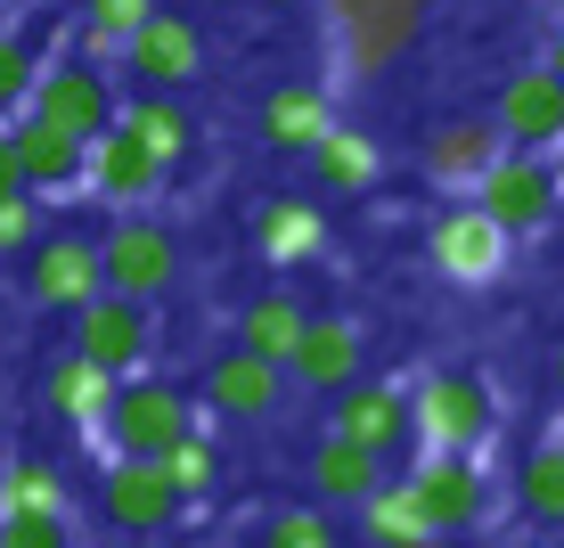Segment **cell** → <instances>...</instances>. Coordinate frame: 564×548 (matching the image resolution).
Segmentation results:
<instances>
[{
	"instance_id": "cell-11",
	"label": "cell",
	"mask_w": 564,
	"mask_h": 548,
	"mask_svg": "<svg viewBox=\"0 0 564 548\" xmlns=\"http://www.w3.org/2000/svg\"><path fill=\"white\" fill-rule=\"evenodd\" d=\"M181 492L164 483V466L155 459H107V475H99V516L115 524V533H131V540H155V533H172L181 524Z\"/></svg>"
},
{
	"instance_id": "cell-3",
	"label": "cell",
	"mask_w": 564,
	"mask_h": 548,
	"mask_svg": "<svg viewBox=\"0 0 564 548\" xmlns=\"http://www.w3.org/2000/svg\"><path fill=\"white\" fill-rule=\"evenodd\" d=\"M466 205H482L508 238H540V229L564 213V172H556V155L499 148V164L475 181V197H466Z\"/></svg>"
},
{
	"instance_id": "cell-18",
	"label": "cell",
	"mask_w": 564,
	"mask_h": 548,
	"mask_svg": "<svg viewBox=\"0 0 564 548\" xmlns=\"http://www.w3.org/2000/svg\"><path fill=\"white\" fill-rule=\"evenodd\" d=\"M384 483V459H368V450H352V442H336V434H319L303 450V492H311V507H360L368 492Z\"/></svg>"
},
{
	"instance_id": "cell-31",
	"label": "cell",
	"mask_w": 564,
	"mask_h": 548,
	"mask_svg": "<svg viewBox=\"0 0 564 548\" xmlns=\"http://www.w3.org/2000/svg\"><path fill=\"white\" fill-rule=\"evenodd\" d=\"M254 548H344V524L327 516V507H270L254 524Z\"/></svg>"
},
{
	"instance_id": "cell-15",
	"label": "cell",
	"mask_w": 564,
	"mask_h": 548,
	"mask_svg": "<svg viewBox=\"0 0 564 548\" xmlns=\"http://www.w3.org/2000/svg\"><path fill=\"white\" fill-rule=\"evenodd\" d=\"M286 394H295V385H286L279 361H254V352H238V344L205 361V401L221 409V418H238V426H270L286 409Z\"/></svg>"
},
{
	"instance_id": "cell-1",
	"label": "cell",
	"mask_w": 564,
	"mask_h": 548,
	"mask_svg": "<svg viewBox=\"0 0 564 548\" xmlns=\"http://www.w3.org/2000/svg\"><path fill=\"white\" fill-rule=\"evenodd\" d=\"M499 434V394L475 368H425L410 377V442L442 459H482Z\"/></svg>"
},
{
	"instance_id": "cell-26",
	"label": "cell",
	"mask_w": 564,
	"mask_h": 548,
	"mask_svg": "<svg viewBox=\"0 0 564 548\" xmlns=\"http://www.w3.org/2000/svg\"><path fill=\"white\" fill-rule=\"evenodd\" d=\"M0 516H66V466L42 450H17L0 466Z\"/></svg>"
},
{
	"instance_id": "cell-19",
	"label": "cell",
	"mask_w": 564,
	"mask_h": 548,
	"mask_svg": "<svg viewBox=\"0 0 564 548\" xmlns=\"http://www.w3.org/2000/svg\"><path fill=\"white\" fill-rule=\"evenodd\" d=\"M115 123H123V131H131V140H140L164 172L197 155V107H188V99H155V90H131V99L115 107Z\"/></svg>"
},
{
	"instance_id": "cell-30",
	"label": "cell",
	"mask_w": 564,
	"mask_h": 548,
	"mask_svg": "<svg viewBox=\"0 0 564 548\" xmlns=\"http://www.w3.org/2000/svg\"><path fill=\"white\" fill-rule=\"evenodd\" d=\"M155 9H164V0H83V50H74V57L115 66V57H123V42L148 25Z\"/></svg>"
},
{
	"instance_id": "cell-28",
	"label": "cell",
	"mask_w": 564,
	"mask_h": 548,
	"mask_svg": "<svg viewBox=\"0 0 564 548\" xmlns=\"http://www.w3.org/2000/svg\"><path fill=\"white\" fill-rule=\"evenodd\" d=\"M303 320H311V311H303L295 296H254V303L238 311V352H254V361H279V368H286V352H295Z\"/></svg>"
},
{
	"instance_id": "cell-4",
	"label": "cell",
	"mask_w": 564,
	"mask_h": 548,
	"mask_svg": "<svg viewBox=\"0 0 564 548\" xmlns=\"http://www.w3.org/2000/svg\"><path fill=\"white\" fill-rule=\"evenodd\" d=\"M401 483H410V499L425 507V533H442V540L482 533V524H491V507H499V483H491V466H482V459H442V450H417V466H410Z\"/></svg>"
},
{
	"instance_id": "cell-39",
	"label": "cell",
	"mask_w": 564,
	"mask_h": 548,
	"mask_svg": "<svg viewBox=\"0 0 564 548\" xmlns=\"http://www.w3.org/2000/svg\"><path fill=\"white\" fill-rule=\"evenodd\" d=\"M205 9H238V0H205Z\"/></svg>"
},
{
	"instance_id": "cell-9",
	"label": "cell",
	"mask_w": 564,
	"mask_h": 548,
	"mask_svg": "<svg viewBox=\"0 0 564 548\" xmlns=\"http://www.w3.org/2000/svg\"><path fill=\"white\" fill-rule=\"evenodd\" d=\"M115 107H123V99H115V74H107V66H90V57H50L25 115H42V123L74 131V140L90 148V140L115 123Z\"/></svg>"
},
{
	"instance_id": "cell-16",
	"label": "cell",
	"mask_w": 564,
	"mask_h": 548,
	"mask_svg": "<svg viewBox=\"0 0 564 548\" xmlns=\"http://www.w3.org/2000/svg\"><path fill=\"white\" fill-rule=\"evenodd\" d=\"M164 181H172V172L155 164V155L131 140L123 123H107L99 140L83 148V197H107V205H123V213H131V205H148Z\"/></svg>"
},
{
	"instance_id": "cell-23",
	"label": "cell",
	"mask_w": 564,
	"mask_h": 548,
	"mask_svg": "<svg viewBox=\"0 0 564 548\" xmlns=\"http://www.w3.org/2000/svg\"><path fill=\"white\" fill-rule=\"evenodd\" d=\"M303 164H311V181L336 189V197H368V189H377V172H384V148L368 140L360 123H327V140L311 148Z\"/></svg>"
},
{
	"instance_id": "cell-27",
	"label": "cell",
	"mask_w": 564,
	"mask_h": 548,
	"mask_svg": "<svg viewBox=\"0 0 564 548\" xmlns=\"http://www.w3.org/2000/svg\"><path fill=\"white\" fill-rule=\"evenodd\" d=\"M42 66H50L42 25H17V17H0V123H17V115L33 107V83H42Z\"/></svg>"
},
{
	"instance_id": "cell-5",
	"label": "cell",
	"mask_w": 564,
	"mask_h": 548,
	"mask_svg": "<svg viewBox=\"0 0 564 548\" xmlns=\"http://www.w3.org/2000/svg\"><path fill=\"white\" fill-rule=\"evenodd\" d=\"M99 279L107 296H131V303H155L172 279H181V238L148 213H123V222L99 238Z\"/></svg>"
},
{
	"instance_id": "cell-12",
	"label": "cell",
	"mask_w": 564,
	"mask_h": 548,
	"mask_svg": "<svg viewBox=\"0 0 564 548\" xmlns=\"http://www.w3.org/2000/svg\"><path fill=\"white\" fill-rule=\"evenodd\" d=\"M25 296L42 311H83L90 296H107L99 279V238H74V229H42V246L25 254Z\"/></svg>"
},
{
	"instance_id": "cell-33",
	"label": "cell",
	"mask_w": 564,
	"mask_h": 548,
	"mask_svg": "<svg viewBox=\"0 0 564 548\" xmlns=\"http://www.w3.org/2000/svg\"><path fill=\"white\" fill-rule=\"evenodd\" d=\"M42 246V197H0V262H25V254Z\"/></svg>"
},
{
	"instance_id": "cell-32",
	"label": "cell",
	"mask_w": 564,
	"mask_h": 548,
	"mask_svg": "<svg viewBox=\"0 0 564 548\" xmlns=\"http://www.w3.org/2000/svg\"><path fill=\"white\" fill-rule=\"evenodd\" d=\"M155 466H164V483H172V492H181V499H205L213 483H221V442H213L205 426H188V434L172 442V450H164V459H155Z\"/></svg>"
},
{
	"instance_id": "cell-29",
	"label": "cell",
	"mask_w": 564,
	"mask_h": 548,
	"mask_svg": "<svg viewBox=\"0 0 564 548\" xmlns=\"http://www.w3.org/2000/svg\"><path fill=\"white\" fill-rule=\"evenodd\" d=\"M360 540L368 548H417L425 540V507L410 499V483H377V492L360 499Z\"/></svg>"
},
{
	"instance_id": "cell-36",
	"label": "cell",
	"mask_w": 564,
	"mask_h": 548,
	"mask_svg": "<svg viewBox=\"0 0 564 548\" xmlns=\"http://www.w3.org/2000/svg\"><path fill=\"white\" fill-rule=\"evenodd\" d=\"M540 66L564 83V9H556V25H549V42H540Z\"/></svg>"
},
{
	"instance_id": "cell-24",
	"label": "cell",
	"mask_w": 564,
	"mask_h": 548,
	"mask_svg": "<svg viewBox=\"0 0 564 548\" xmlns=\"http://www.w3.org/2000/svg\"><path fill=\"white\" fill-rule=\"evenodd\" d=\"M516 507L532 533L564 540V426H549L532 450H523V475H516Z\"/></svg>"
},
{
	"instance_id": "cell-22",
	"label": "cell",
	"mask_w": 564,
	"mask_h": 548,
	"mask_svg": "<svg viewBox=\"0 0 564 548\" xmlns=\"http://www.w3.org/2000/svg\"><path fill=\"white\" fill-rule=\"evenodd\" d=\"M327 123H336V107H327L319 83H279L262 99V140L279 148V155H311V148L327 140Z\"/></svg>"
},
{
	"instance_id": "cell-8",
	"label": "cell",
	"mask_w": 564,
	"mask_h": 548,
	"mask_svg": "<svg viewBox=\"0 0 564 548\" xmlns=\"http://www.w3.org/2000/svg\"><path fill=\"white\" fill-rule=\"evenodd\" d=\"M425 254H434V270H442V279H458V287H491L499 270H508L516 238H508V229H499L482 205L451 197V205L434 213V229H425Z\"/></svg>"
},
{
	"instance_id": "cell-25",
	"label": "cell",
	"mask_w": 564,
	"mask_h": 548,
	"mask_svg": "<svg viewBox=\"0 0 564 548\" xmlns=\"http://www.w3.org/2000/svg\"><path fill=\"white\" fill-rule=\"evenodd\" d=\"M327 246V213L311 197H270L254 205V254L262 262H311Z\"/></svg>"
},
{
	"instance_id": "cell-14",
	"label": "cell",
	"mask_w": 564,
	"mask_h": 548,
	"mask_svg": "<svg viewBox=\"0 0 564 548\" xmlns=\"http://www.w3.org/2000/svg\"><path fill=\"white\" fill-rule=\"evenodd\" d=\"M360 361H368V327L344 320V311H327V320H303L295 352H286V385H303V394H344V385H360Z\"/></svg>"
},
{
	"instance_id": "cell-41",
	"label": "cell",
	"mask_w": 564,
	"mask_h": 548,
	"mask_svg": "<svg viewBox=\"0 0 564 548\" xmlns=\"http://www.w3.org/2000/svg\"><path fill=\"white\" fill-rule=\"evenodd\" d=\"M556 9H564V0H556Z\"/></svg>"
},
{
	"instance_id": "cell-10",
	"label": "cell",
	"mask_w": 564,
	"mask_h": 548,
	"mask_svg": "<svg viewBox=\"0 0 564 548\" xmlns=\"http://www.w3.org/2000/svg\"><path fill=\"white\" fill-rule=\"evenodd\" d=\"M327 434L352 442V450H368V459L410 450V385L360 377V385H344V394H327Z\"/></svg>"
},
{
	"instance_id": "cell-37",
	"label": "cell",
	"mask_w": 564,
	"mask_h": 548,
	"mask_svg": "<svg viewBox=\"0 0 564 548\" xmlns=\"http://www.w3.org/2000/svg\"><path fill=\"white\" fill-rule=\"evenodd\" d=\"M417 548H458V540H442V533H425V540H417Z\"/></svg>"
},
{
	"instance_id": "cell-35",
	"label": "cell",
	"mask_w": 564,
	"mask_h": 548,
	"mask_svg": "<svg viewBox=\"0 0 564 548\" xmlns=\"http://www.w3.org/2000/svg\"><path fill=\"white\" fill-rule=\"evenodd\" d=\"M0 197H25V181H17V148H9V123H0Z\"/></svg>"
},
{
	"instance_id": "cell-17",
	"label": "cell",
	"mask_w": 564,
	"mask_h": 548,
	"mask_svg": "<svg viewBox=\"0 0 564 548\" xmlns=\"http://www.w3.org/2000/svg\"><path fill=\"white\" fill-rule=\"evenodd\" d=\"M9 148H17V181H25V197H66V189H83V140H74V131L42 123V115H17Z\"/></svg>"
},
{
	"instance_id": "cell-7",
	"label": "cell",
	"mask_w": 564,
	"mask_h": 548,
	"mask_svg": "<svg viewBox=\"0 0 564 548\" xmlns=\"http://www.w3.org/2000/svg\"><path fill=\"white\" fill-rule=\"evenodd\" d=\"M74 352L99 361L107 377H148V361H155V303L90 296L83 311H74Z\"/></svg>"
},
{
	"instance_id": "cell-40",
	"label": "cell",
	"mask_w": 564,
	"mask_h": 548,
	"mask_svg": "<svg viewBox=\"0 0 564 548\" xmlns=\"http://www.w3.org/2000/svg\"><path fill=\"white\" fill-rule=\"evenodd\" d=\"M556 385H564V352H556Z\"/></svg>"
},
{
	"instance_id": "cell-20",
	"label": "cell",
	"mask_w": 564,
	"mask_h": 548,
	"mask_svg": "<svg viewBox=\"0 0 564 548\" xmlns=\"http://www.w3.org/2000/svg\"><path fill=\"white\" fill-rule=\"evenodd\" d=\"M499 148H508V140H499V123H442L434 140H425V181L451 189V197H458V189L475 197V181L499 164Z\"/></svg>"
},
{
	"instance_id": "cell-34",
	"label": "cell",
	"mask_w": 564,
	"mask_h": 548,
	"mask_svg": "<svg viewBox=\"0 0 564 548\" xmlns=\"http://www.w3.org/2000/svg\"><path fill=\"white\" fill-rule=\"evenodd\" d=\"M0 548H74L66 516H0Z\"/></svg>"
},
{
	"instance_id": "cell-38",
	"label": "cell",
	"mask_w": 564,
	"mask_h": 548,
	"mask_svg": "<svg viewBox=\"0 0 564 548\" xmlns=\"http://www.w3.org/2000/svg\"><path fill=\"white\" fill-rule=\"evenodd\" d=\"M270 9H311V0H270Z\"/></svg>"
},
{
	"instance_id": "cell-2",
	"label": "cell",
	"mask_w": 564,
	"mask_h": 548,
	"mask_svg": "<svg viewBox=\"0 0 564 548\" xmlns=\"http://www.w3.org/2000/svg\"><path fill=\"white\" fill-rule=\"evenodd\" d=\"M188 426H197V409H188V394L172 377H123L99 442H107V459H164Z\"/></svg>"
},
{
	"instance_id": "cell-21",
	"label": "cell",
	"mask_w": 564,
	"mask_h": 548,
	"mask_svg": "<svg viewBox=\"0 0 564 548\" xmlns=\"http://www.w3.org/2000/svg\"><path fill=\"white\" fill-rule=\"evenodd\" d=\"M115 385H123V377H107L99 361L66 352V361H50V377H42V401H50V409H57L66 426L99 434V426H107V409H115Z\"/></svg>"
},
{
	"instance_id": "cell-13",
	"label": "cell",
	"mask_w": 564,
	"mask_h": 548,
	"mask_svg": "<svg viewBox=\"0 0 564 548\" xmlns=\"http://www.w3.org/2000/svg\"><path fill=\"white\" fill-rule=\"evenodd\" d=\"M491 123H499V140L523 148V155H556L564 148V83L549 66H516L508 83H499Z\"/></svg>"
},
{
	"instance_id": "cell-42",
	"label": "cell",
	"mask_w": 564,
	"mask_h": 548,
	"mask_svg": "<svg viewBox=\"0 0 564 548\" xmlns=\"http://www.w3.org/2000/svg\"><path fill=\"white\" fill-rule=\"evenodd\" d=\"M556 548H564V540H556Z\"/></svg>"
},
{
	"instance_id": "cell-6",
	"label": "cell",
	"mask_w": 564,
	"mask_h": 548,
	"mask_svg": "<svg viewBox=\"0 0 564 548\" xmlns=\"http://www.w3.org/2000/svg\"><path fill=\"white\" fill-rule=\"evenodd\" d=\"M115 66L131 74V90L181 99V90L205 74V33H197V17H181V9H155L148 25L123 42V57H115Z\"/></svg>"
}]
</instances>
